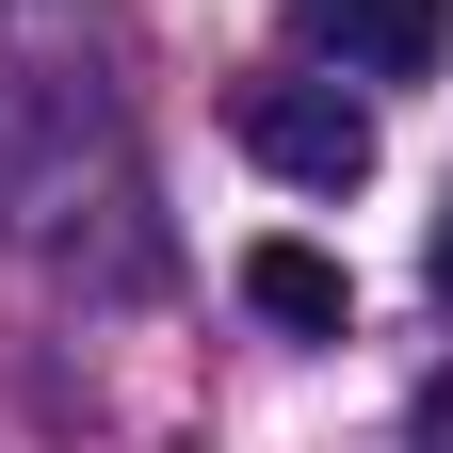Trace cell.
Returning <instances> with one entry per match:
<instances>
[{"instance_id":"cell-1","label":"cell","mask_w":453,"mask_h":453,"mask_svg":"<svg viewBox=\"0 0 453 453\" xmlns=\"http://www.w3.org/2000/svg\"><path fill=\"white\" fill-rule=\"evenodd\" d=\"M243 162L259 179H292V195H357L372 179V97H340V81H243Z\"/></svg>"},{"instance_id":"cell-2","label":"cell","mask_w":453,"mask_h":453,"mask_svg":"<svg viewBox=\"0 0 453 453\" xmlns=\"http://www.w3.org/2000/svg\"><path fill=\"white\" fill-rule=\"evenodd\" d=\"M308 49L357 81H437L453 65V0H308Z\"/></svg>"},{"instance_id":"cell-3","label":"cell","mask_w":453,"mask_h":453,"mask_svg":"<svg viewBox=\"0 0 453 453\" xmlns=\"http://www.w3.org/2000/svg\"><path fill=\"white\" fill-rule=\"evenodd\" d=\"M243 308L292 324V340H340V324H357V275H340L324 243H243Z\"/></svg>"},{"instance_id":"cell-4","label":"cell","mask_w":453,"mask_h":453,"mask_svg":"<svg viewBox=\"0 0 453 453\" xmlns=\"http://www.w3.org/2000/svg\"><path fill=\"white\" fill-rule=\"evenodd\" d=\"M437 292H453V211H437Z\"/></svg>"}]
</instances>
